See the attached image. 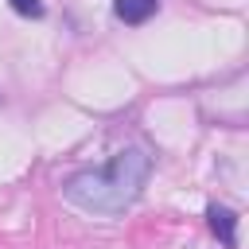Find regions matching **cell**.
I'll return each instance as SVG.
<instances>
[{
    "label": "cell",
    "instance_id": "6da1fadb",
    "mask_svg": "<svg viewBox=\"0 0 249 249\" xmlns=\"http://www.w3.org/2000/svg\"><path fill=\"white\" fill-rule=\"evenodd\" d=\"M148 175H152V156L144 148H121L105 167L70 175L62 183V198L89 214H121L140 198Z\"/></svg>",
    "mask_w": 249,
    "mask_h": 249
},
{
    "label": "cell",
    "instance_id": "7a4b0ae2",
    "mask_svg": "<svg viewBox=\"0 0 249 249\" xmlns=\"http://www.w3.org/2000/svg\"><path fill=\"white\" fill-rule=\"evenodd\" d=\"M206 218H210V230L218 233V241H222L226 249H233V245H237V214H233L230 206L210 202V206H206Z\"/></svg>",
    "mask_w": 249,
    "mask_h": 249
},
{
    "label": "cell",
    "instance_id": "3957f363",
    "mask_svg": "<svg viewBox=\"0 0 249 249\" xmlns=\"http://www.w3.org/2000/svg\"><path fill=\"white\" fill-rule=\"evenodd\" d=\"M156 8H160V0H113L117 19H124V23H144L156 16Z\"/></svg>",
    "mask_w": 249,
    "mask_h": 249
},
{
    "label": "cell",
    "instance_id": "277c9868",
    "mask_svg": "<svg viewBox=\"0 0 249 249\" xmlns=\"http://www.w3.org/2000/svg\"><path fill=\"white\" fill-rule=\"evenodd\" d=\"M8 4H12L16 16H27V19H43V12H47L43 0H8Z\"/></svg>",
    "mask_w": 249,
    "mask_h": 249
}]
</instances>
